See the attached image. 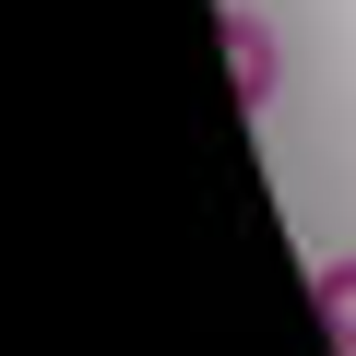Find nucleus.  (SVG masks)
Segmentation results:
<instances>
[{
	"mask_svg": "<svg viewBox=\"0 0 356 356\" xmlns=\"http://www.w3.org/2000/svg\"><path fill=\"white\" fill-rule=\"evenodd\" d=\"M226 60H238V107L261 119V107L285 95V36H273V24L250 13V0H226Z\"/></svg>",
	"mask_w": 356,
	"mask_h": 356,
	"instance_id": "f257e3e1",
	"label": "nucleus"
},
{
	"mask_svg": "<svg viewBox=\"0 0 356 356\" xmlns=\"http://www.w3.org/2000/svg\"><path fill=\"white\" fill-rule=\"evenodd\" d=\"M309 297H321V332H332V356H356V261H321V273H309Z\"/></svg>",
	"mask_w": 356,
	"mask_h": 356,
	"instance_id": "f03ea898",
	"label": "nucleus"
}]
</instances>
